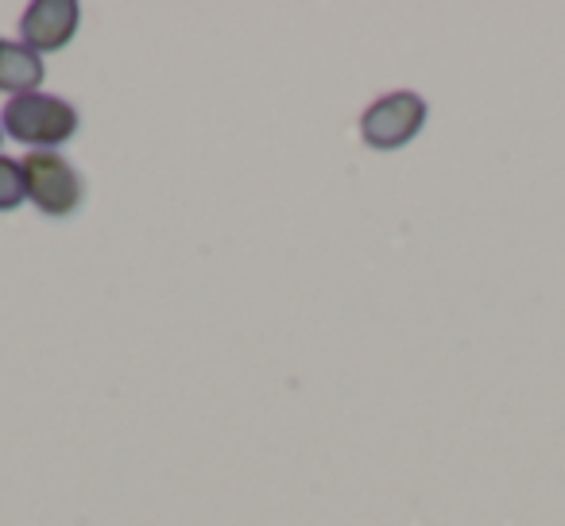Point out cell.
Masks as SVG:
<instances>
[{"instance_id": "cell-1", "label": "cell", "mask_w": 565, "mask_h": 526, "mask_svg": "<svg viewBox=\"0 0 565 526\" xmlns=\"http://www.w3.org/2000/svg\"><path fill=\"white\" fill-rule=\"evenodd\" d=\"M0 128L20 143L55 148L78 132V112L71 101H58L47 94H20L0 109Z\"/></svg>"}, {"instance_id": "cell-2", "label": "cell", "mask_w": 565, "mask_h": 526, "mask_svg": "<svg viewBox=\"0 0 565 526\" xmlns=\"http://www.w3.org/2000/svg\"><path fill=\"white\" fill-rule=\"evenodd\" d=\"M20 167H24L28 197L47 217H66V213H74L82 205L86 186H82L78 171L63 155H55V151H28V159Z\"/></svg>"}, {"instance_id": "cell-3", "label": "cell", "mask_w": 565, "mask_h": 526, "mask_svg": "<svg viewBox=\"0 0 565 526\" xmlns=\"http://www.w3.org/2000/svg\"><path fill=\"white\" fill-rule=\"evenodd\" d=\"M426 125V101L418 94H387L361 117V136L369 148L392 151L411 143Z\"/></svg>"}, {"instance_id": "cell-4", "label": "cell", "mask_w": 565, "mask_h": 526, "mask_svg": "<svg viewBox=\"0 0 565 526\" xmlns=\"http://www.w3.org/2000/svg\"><path fill=\"white\" fill-rule=\"evenodd\" d=\"M78 32V4L74 0H35L28 4L24 20H20V35H24L28 51H58L74 40Z\"/></svg>"}, {"instance_id": "cell-5", "label": "cell", "mask_w": 565, "mask_h": 526, "mask_svg": "<svg viewBox=\"0 0 565 526\" xmlns=\"http://www.w3.org/2000/svg\"><path fill=\"white\" fill-rule=\"evenodd\" d=\"M43 82V58L35 51H28L24 43L0 40V89L12 94H35V86Z\"/></svg>"}, {"instance_id": "cell-6", "label": "cell", "mask_w": 565, "mask_h": 526, "mask_svg": "<svg viewBox=\"0 0 565 526\" xmlns=\"http://www.w3.org/2000/svg\"><path fill=\"white\" fill-rule=\"evenodd\" d=\"M28 197V182H24V167L17 159L0 155V213L17 210L20 202Z\"/></svg>"}, {"instance_id": "cell-7", "label": "cell", "mask_w": 565, "mask_h": 526, "mask_svg": "<svg viewBox=\"0 0 565 526\" xmlns=\"http://www.w3.org/2000/svg\"><path fill=\"white\" fill-rule=\"evenodd\" d=\"M0 132H4V128H0Z\"/></svg>"}]
</instances>
